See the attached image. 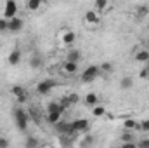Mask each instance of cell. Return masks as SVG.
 Listing matches in <instances>:
<instances>
[{"label": "cell", "mask_w": 149, "mask_h": 148, "mask_svg": "<svg viewBox=\"0 0 149 148\" xmlns=\"http://www.w3.org/2000/svg\"><path fill=\"white\" fill-rule=\"evenodd\" d=\"M14 120H16V127H17L19 131H26V129H28L30 115L26 113V110H23V108H16V110H14Z\"/></svg>", "instance_id": "1"}, {"label": "cell", "mask_w": 149, "mask_h": 148, "mask_svg": "<svg viewBox=\"0 0 149 148\" xmlns=\"http://www.w3.org/2000/svg\"><path fill=\"white\" fill-rule=\"evenodd\" d=\"M56 85H57V84H56V80H52V78L40 80L37 84V94H40V96H49Z\"/></svg>", "instance_id": "2"}, {"label": "cell", "mask_w": 149, "mask_h": 148, "mask_svg": "<svg viewBox=\"0 0 149 148\" xmlns=\"http://www.w3.org/2000/svg\"><path fill=\"white\" fill-rule=\"evenodd\" d=\"M99 75H101L99 66H97V65H90L87 70H83V73H81V82H83V84H90V82H94Z\"/></svg>", "instance_id": "3"}, {"label": "cell", "mask_w": 149, "mask_h": 148, "mask_svg": "<svg viewBox=\"0 0 149 148\" xmlns=\"http://www.w3.org/2000/svg\"><path fill=\"white\" fill-rule=\"evenodd\" d=\"M16 14H17V4L14 2V0H7L5 2V7H3V19H7V21H10L12 18H16Z\"/></svg>", "instance_id": "4"}, {"label": "cell", "mask_w": 149, "mask_h": 148, "mask_svg": "<svg viewBox=\"0 0 149 148\" xmlns=\"http://www.w3.org/2000/svg\"><path fill=\"white\" fill-rule=\"evenodd\" d=\"M71 129H73L74 134L88 131V120L87 118H74L73 122H71Z\"/></svg>", "instance_id": "5"}, {"label": "cell", "mask_w": 149, "mask_h": 148, "mask_svg": "<svg viewBox=\"0 0 149 148\" xmlns=\"http://www.w3.org/2000/svg\"><path fill=\"white\" fill-rule=\"evenodd\" d=\"M10 92H12V96H14L19 103H24V101L28 99V92H26V89L21 87V85H12V87H10Z\"/></svg>", "instance_id": "6"}, {"label": "cell", "mask_w": 149, "mask_h": 148, "mask_svg": "<svg viewBox=\"0 0 149 148\" xmlns=\"http://www.w3.org/2000/svg\"><path fill=\"white\" fill-rule=\"evenodd\" d=\"M85 23L97 26V25L101 23V14H97L95 11H87V12H85Z\"/></svg>", "instance_id": "7"}, {"label": "cell", "mask_w": 149, "mask_h": 148, "mask_svg": "<svg viewBox=\"0 0 149 148\" xmlns=\"http://www.w3.org/2000/svg\"><path fill=\"white\" fill-rule=\"evenodd\" d=\"M23 26H24V21L19 18V16H16V18H12L10 21H9V32H21L23 30Z\"/></svg>", "instance_id": "8"}, {"label": "cell", "mask_w": 149, "mask_h": 148, "mask_svg": "<svg viewBox=\"0 0 149 148\" xmlns=\"http://www.w3.org/2000/svg\"><path fill=\"white\" fill-rule=\"evenodd\" d=\"M61 70H63V73L68 75V77L76 75V72H78V63H70V61H64V63H63V66H61Z\"/></svg>", "instance_id": "9"}, {"label": "cell", "mask_w": 149, "mask_h": 148, "mask_svg": "<svg viewBox=\"0 0 149 148\" xmlns=\"http://www.w3.org/2000/svg\"><path fill=\"white\" fill-rule=\"evenodd\" d=\"M74 40H76V33L74 32H71V30H64L63 32V35H61L63 45H73Z\"/></svg>", "instance_id": "10"}, {"label": "cell", "mask_w": 149, "mask_h": 148, "mask_svg": "<svg viewBox=\"0 0 149 148\" xmlns=\"http://www.w3.org/2000/svg\"><path fill=\"white\" fill-rule=\"evenodd\" d=\"M45 120H47V124H50V125H57V124L63 120V113H59V111L45 113Z\"/></svg>", "instance_id": "11"}, {"label": "cell", "mask_w": 149, "mask_h": 148, "mask_svg": "<svg viewBox=\"0 0 149 148\" xmlns=\"http://www.w3.org/2000/svg\"><path fill=\"white\" fill-rule=\"evenodd\" d=\"M94 7H95L94 11H95L97 14H104V12H106V11L111 7V5H109V2H108V0H95Z\"/></svg>", "instance_id": "12"}, {"label": "cell", "mask_w": 149, "mask_h": 148, "mask_svg": "<svg viewBox=\"0 0 149 148\" xmlns=\"http://www.w3.org/2000/svg\"><path fill=\"white\" fill-rule=\"evenodd\" d=\"M7 61H9V65H10V66L19 65V61H21V51H19V49L10 51V54H9V58H7Z\"/></svg>", "instance_id": "13"}, {"label": "cell", "mask_w": 149, "mask_h": 148, "mask_svg": "<svg viewBox=\"0 0 149 148\" xmlns=\"http://www.w3.org/2000/svg\"><path fill=\"white\" fill-rule=\"evenodd\" d=\"M80 59H81V52H80L78 49H70V51H68L66 61H70V63H78Z\"/></svg>", "instance_id": "14"}, {"label": "cell", "mask_w": 149, "mask_h": 148, "mask_svg": "<svg viewBox=\"0 0 149 148\" xmlns=\"http://www.w3.org/2000/svg\"><path fill=\"white\" fill-rule=\"evenodd\" d=\"M134 58H135V61H139V63L149 61V49H139V51L134 54Z\"/></svg>", "instance_id": "15"}, {"label": "cell", "mask_w": 149, "mask_h": 148, "mask_svg": "<svg viewBox=\"0 0 149 148\" xmlns=\"http://www.w3.org/2000/svg\"><path fill=\"white\" fill-rule=\"evenodd\" d=\"M97 103H99V96L95 92H88L85 96V105L87 106H97Z\"/></svg>", "instance_id": "16"}, {"label": "cell", "mask_w": 149, "mask_h": 148, "mask_svg": "<svg viewBox=\"0 0 149 148\" xmlns=\"http://www.w3.org/2000/svg\"><path fill=\"white\" fill-rule=\"evenodd\" d=\"M139 127V122L137 120H134V118H127L125 122H123V129L125 131H128V132H132L134 129H137Z\"/></svg>", "instance_id": "17"}, {"label": "cell", "mask_w": 149, "mask_h": 148, "mask_svg": "<svg viewBox=\"0 0 149 148\" xmlns=\"http://www.w3.org/2000/svg\"><path fill=\"white\" fill-rule=\"evenodd\" d=\"M42 65H43V61H42V56L35 54V56H31V58H30V66H31L33 70L42 68Z\"/></svg>", "instance_id": "18"}, {"label": "cell", "mask_w": 149, "mask_h": 148, "mask_svg": "<svg viewBox=\"0 0 149 148\" xmlns=\"http://www.w3.org/2000/svg\"><path fill=\"white\" fill-rule=\"evenodd\" d=\"M47 113H54V111H59V113H64V110L61 108V105H59V101H50L49 105H47Z\"/></svg>", "instance_id": "19"}, {"label": "cell", "mask_w": 149, "mask_h": 148, "mask_svg": "<svg viewBox=\"0 0 149 148\" xmlns=\"http://www.w3.org/2000/svg\"><path fill=\"white\" fill-rule=\"evenodd\" d=\"M135 14H137V18H146V16L149 14V5L148 4H141V5H137Z\"/></svg>", "instance_id": "20"}, {"label": "cell", "mask_w": 149, "mask_h": 148, "mask_svg": "<svg viewBox=\"0 0 149 148\" xmlns=\"http://www.w3.org/2000/svg\"><path fill=\"white\" fill-rule=\"evenodd\" d=\"M132 85H134V80H132V77H123L121 80H120V87L123 89V91H127V89H132Z\"/></svg>", "instance_id": "21"}, {"label": "cell", "mask_w": 149, "mask_h": 148, "mask_svg": "<svg viewBox=\"0 0 149 148\" xmlns=\"http://www.w3.org/2000/svg\"><path fill=\"white\" fill-rule=\"evenodd\" d=\"M24 148H38V140L35 136H28L24 140Z\"/></svg>", "instance_id": "22"}, {"label": "cell", "mask_w": 149, "mask_h": 148, "mask_svg": "<svg viewBox=\"0 0 149 148\" xmlns=\"http://www.w3.org/2000/svg\"><path fill=\"white\" fill-rule=\"evenodd\" d=\"M113 63H109V61H104V63H101L99 65V70H101V73H111L113 72Z\"/></svg>", "instance_id": "23"}, {"label": "cell", "mask_w": 149, "mask_h": 148, "mask_svg": "<svg viewBox=\"0 0 149 148\" xmlns=\"http://www.w3.org/2000/svg\"><path fill=\"white\" fill-rule=\"evenodd\" d=\"M26 5H28V9H30L31 12H35V11H38V9L42 7V2H40V0H28Z\"/></svg>", "instance_id": "24"}, {"label": "cell", "mask_w": 149, "mask_h": 148, "mask_svg": "<svg viewBox=\"0 0 149 148\" xmlns=\"http://www.w3.org/2000/svg\"><path fill=\"white\" fill-rule=\"evenodd\" d=\"M61 145H63V148H71L73 147V138L71 136H61Z\"/></svg>", "instance_id": "25"}, {"label": "cell", "mask_w": 149, "mask_h": 148, "mask_svg": "<svg viewBox=\"0 0 149 148\" xmlns=\"http://www.w3.org/2000/svg\"><path fill=\"white\" fill-rule=\"evenodd\" d=\"M104 113H106V108H104V106H101V105H97V106H94V108H92V115H94V117H102Z\"/></svg>", "instance_id": "26"}, {"label": "cell", "mask_w": 149, "mask_h": 148, "mask_svg": "<svg viewBox=\"0 0 149 148\" xmlns=\"http://www.w3.org/2000/svg\"><path fill=\"white\" fill-rule=\"evenodd\" d=\"M120 140H121V143H132V141H134V134H132V132H128V131H125V132L121 134V138H120Z\"/></svg>", "instance_id": "27"}, {"label": "cell", "mask_w": 149, "mask_h": 148, "mask_svg": "<svg viewBox=\"0 0 149 148\" xmlns=\"http://www.w3.org/2000/svg\"><path fill=\"white\" fill-rule=\"evenodd\" d=\"M59 105H61V108H63L64 111L71 106V105H70V99H68V96H63V98L59 99Z\"/></svg>", "instance_id": "28"}, {"label": "cell", "mask_w": 149, "mask_h": 148, "mask_svg": "<svg viewBox=\"0 0 149 148\" xmlns=\"http://www.w3.org/2000/svg\"><path fill=\"white\" fill-rule=\"evenodd\" d=\"M68 99H70V105L73 106V105H76V103L80 101V96H78L76 92H71V94H68Z\"/></svg>", "instance_id": "29"}, {"label": "cell", "mask_w": 149, "mask_h": 148, "mask_svg": "<svg viewBox=\"0 0 149 148\" xmlns=\"http://www.w3.org/2000/svg\"><path fill=\"white\" fill-rule=\"evenodd\" d=\"M0 32H9V21L0 18Z\"/></svg>", "instance_id": "30"}, {"label": "cell", "mask_w": 149, "mask_h": 148, "mask_svg": "<svg viewBox=\"0 0 149 148\" xmlns=\"http://www.w3.org/2000/svg\"><path fill=\"white\" fill-rule=\"evenodd\" d=\"M9 147H10V141L5 136H0V148H9Z\"/></svg>", "instance_id": "31"}, {"label": "cell", "mask_w": 149, "mask_h": 148, "mask_svg": "<svg viewBox=\"0 0 149 148\" xmlns=\"http://www.w3.org/2000/svg\"><path fill=\"white\" fill-rule=\"evenodd\" d=\"M139 127L144 131V132H149V118H146V120H142L141 124H139Z\"/></svg>", "instance_id": "32"}, {"label": "cell", "mask_w": 149, "mask_h": 148, "mask_svg": "<svg viewBox=\"0 0 149 148\" xmlns=\"http://www.w3.org/2000/svg\"><path fill=\"white\" fill-rule=\"evenodd\" d=\"M137 148H149V140H141L137 143Z\"/></svg>", "instance_id": "33"}, {"label": "cell", "mask_w": 149, "mask_h": 148, "mask_svg": "<svg viewBox=\"0 0 149 148\" xmlns=\"http://www.w3.org/2000/svg\"><path fill=\"white\" fill-rule=\"evenodd\" d=\"M120 148H137V143L135 141H132V143H121Z\"/></svg>", "instance_id": "34"}, {"label": "cell", "mask_w": 149, "mask_h": 148, "mask_svg": "<svg viewBox=\"0 0 149 148\" xmlns=\"http://www.w3.org/2000/svg\"><path fill=\"white\" fill-rule=\"evenodd\" d=\"M139 77H141V78H149V72H148V68H144V70H142V72L139 73Z\"/></svg>", "instance_id": "35"}, {"label": "cell", "mask_w": 149, "mask_h": 148, "mask_svg": "<svg viewBox=\"0 0 149 148\" xmlns=\"http://www.w3.org/2000/svg\"><path fill=\"white\" fill-rule=\"evenodd\" d=\"M45 148H52V147H45Z\"/></svg>", "instance_id": "36"}, {"label": "cell", "mask_w": 149, "mask_h": 148, "mask_svg": "<svg viewBox=\"0 0 149 148\" xmlns=\"http://www.w3.org/2000/svg\"><path fill=\"white\" fill-rule=\"evenodd\" d=\"M148 72H149V68H148Z\"/></svg>", "instance_id": "37"}]
</instances>
